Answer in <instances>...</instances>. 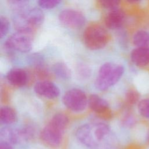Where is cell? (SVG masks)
<instances>
[{"label": "cell", "mask_w": 149, "mask_h": 149, "mask_svg": "<svg viewBox=\"0 0 149 149\" xmlns=\"http://www.w3.org/2000/svg\"><path fill=\"white\" fill-rule=\"evenodd\" d=\"M125 13L118 8L111 10L106 15L104 21L105 25L109 29H116L120 27L125 21Z\"/></svg>", "instance_id": "30bf717a"}, {"label": "cell", "mask_w": 149, "mask_h": 149, "mask_svg": "<svg viewBox=\"0 0 149 149\" xmlns=\"http://www.w3.org/2000/svg\"><path fill=\"white\" fill-rule=\"evenodd\" d=\"M133 42L136 48L149 49V32L146 30H139L133 37Z\"/></svg>", "instance_id": "5bb4252c"}, {"label": "cell", "mask_w": 149, "mask_h": 149, "mask_svg": "<svg viewBox=\"0 0 149 149\" xmlns=\"http://www.w3.org/2000/svg\"><path fill=\"white\" fill-rule=\"evenodd\" d=\"M110 136V128L104 123L85 124L80 126L76 132L78 140L93 149H98L105 144Z\"/></svg>", "instance_id": "6da1fadb"}, {"label": "cell", "mask_w": 149, "mask_h": 149, "mask_svg": "<svg viewBox=\"0 0 149 149\" xmlns=\"http://www.w3.org/2000/svg\"><path fill=\"white\" fill-rule=\"evenodd\" d=\"M35 92L45 98H55L59 94V88L53 83L48 81H41L37 82L34 87Z\"/></svg>", "instance_id": "9c48e42d"}, {"label": "cell", "mask_w": 149, "mask_h": 149, "mask_svg": "<svg viewBox=\"0 0 149 149\" xmlns=\"http://www.w3.org/2000/svg\"><path fill=\"white\" fill-rule=\"evenodd\" d=\"M5 45L10 50L27 52L31 49L32 40L30 33L17 31L6 40Z\"/></svg>", "instance_id": "52a82bcc"}, {"label": "cell", "mask_w": 149, "mask_h": 149, "mask_svg": "<svg viewBox=\"0 0 149 149\" xmlns=\"http://www.w3.org/2000/svg\"><path fill=\"white\" fill-rule=\"evenodd\" d=\"M9 23L8 19L3 16L0 17V37L2 38L8 31Z\"/></svg>", "instance_id": "ffe728a7"}, {"label": "cell", "mask_w": 149, "mask_h": 149, "mask_svg": "<svg viewBox=\"0 0 149 149\" xmlns=\"http://www.w3.org/2000/svg\"><path fill=\"white\" fill-rule=\"evenodd\" d=\"M44 18V13L40 9L26 7L15 11L13 23L18 31L30 33L42 24Z\"/></svg>", "instance_id": "3957f363"}, {"label": "cell", "mask_w": 149, "mask_h": 149, "mask_svg": "<svg viewBox=\"0 0 149 149\" xmlns=\"http://www.w3.org/2000/svg\"><path fill=\"white\" fill-rule=\"evenodd\" d=\"M63 104L70 110L80 112L84 110L88 103L85 93L78 88L69 90L63 96Z\"/></svg>", "instance_id": "8992f818"}, {"label": "cell", "mask_w": 149, "mask_h": 149, "mask_svg": "<svg viewBox=\"0 0 149 149\" xmlns=\"http://www.w3.org/2000/svg\"><path fill=\"white\" fill-rule=\"evenodd\" d=\"M124 72V68L119 64L107 62L100 68L95 81V86L100 90H106L116 84Z\"/></svg>", "instance_id": "277c9868"}, {"label": "cell", "mask_w": 149, "mask_h": 149, "mask_svg": "<svg viewBox=\"0 0 149 149\" xmlns=\"http://www.w3.org/2000/svg\"><path fill=\"white\" fill-rule=\"evenodd\" d=\"M98 2L102 8L111 10L118 8L119 3V1L116 0H101Z\"/></svg>", "instance_id": "d6986e66"}, {"label": "cell", "mask_w": 149, "mask_h": 149, "mask_svg": "<svg viewBox=\"0 0 149 149\" xmlns=\"http://www.w3.org/2000/svg\"><path fill=\"white\" fill-rule=\"evenodd\" d=\"M108 35L106 30L98 25L87 27L83 33V41L87 48L97 50L105 47L108 41Z\"/></svg>", "instance_id": "5b68a950"}, {"label": "cell", "mask_w": 149, "mask_h": 149, "mask_svg": "<svg viewBox=\"0 0 149 149\" xmlns=\"http://www.w3.org/2000/svg\"><path fill=\"white\" fill-rule=\"evenodd\" d=\"M16 114L15 111L9 107H3L0 111V120L1 123L10 125L16 120Z\"/></svg>", "instance_id": "9a60e30c"}, {"label": "cell", "mask_w": 149, "mask_h": 149, "mask_svg": "<svg viewBox=\"0 0 149 149\" xmlns=\"http://www.w3.org/2000/svg\"><path fill=\"white\" fill-rule=\"evenodd\" d=\"M39 6L42 8L51 9L56 6L59 3L60 1L58 0H40L38 2Z\"/></svg>", "instance_id": "44dd1931"}, {"label": "cell", "mask_w": 149, "mask_h": 149, "mask_svg": "<svg viewBox=\"0 0 149 149\" xmlns=\"http://www.w3.org/2000/svg\"><path fill=\"white\" fill-rule=\"evenodd\" d=\"M88 104L93 111L98 113H105L109 109L107 101L96 94H92L90 96Z\"/></svg>", "instance_id": "4fadbf2b"}, {"label": "cell", "mask_w": 149, "mask_h": 149, "mask_svg": "<svg viewBox=\"0 0 149 149\" xmlns=\"http://www.w3.org/2000/svg\"><path fill=\"white\" fill-rule=\"evenodd\" d=\"M0 149H13L12 145L5 143V142H2L1 141L0 143Z\"/></svg>", "instance_id": "7402d4cb"}, {"label": "cell", "mask_w": 149, "mask_h": 149, "mask_svg": "<svg viewBox=\"0 0 149 149\" xmlns=\"http://www.w3.org/2000/svg\"><path fill=\"white\" fill-rule=\"evenodd\" d=\"M52 70L59 78L68 79L70 77L71 72L68 67L62 62H57L52 66Z\"/></svg>", "instance_id": "2e32d148"}, {"label": "cell", "mask_w": 149, "mask_h": 149, "mask_svg": "<svg viewBox=\"0 0 149 149\" xmlns=\"http://www.w3.org/2000/svg\"><path fill=\"white\" fill-rule=\"evenodd\" d=\"M130 58L136 66H146L149 65V49L136 48L131 52Z\"/></svg>", "instance_id": "7c38bea8"}, {"label": "cell", "mask_w": 149, "mask_h": 149, "mask_svg": "<svg viewBox=\"0 0 149 149\" xmlns=\"http://www.w3.org/2000/svg\"><path fill=\"white\" fill-rule=\"evenodd\" d=\"M137 109L143 117L149 120V97L140 100L138 103Z\"/></svg>", "instance_id": "e0dca14e"}, {"label": "cell", "mask_w": 149, "mask_h": 149, "mask_svg": "<svg viewBox=\"0 0 149 149\" xmlns=\"http://www.w3.org/2000/svg\"><path fill=\"white\" fill-rule=\"evenodd\" d=\"M148 141L149 143V133H148Z\"/></svg>", "instance_id": "603a6c76"}, {"label": "cell", "mask_w": 149, "mask_h": 149, "mask_svg": "<svg viewBox=\"0 0 149 149\" xmlns=\"http://www.w3.org/2000/svg\"><path fill=\"white\" fill-rule=\"evenodd\" d=\"M140 95L136 91L134 90H130L128 91L126 95V98L127 101L130 104H134L136 102H139Z\"/></svg>", "instance_id": "ac0fdd59"}, {"label": "cell", "mask_w": 149, "mask_h": 149, "mask_svg": "<svg viewBox=\"0 0 149 149\" xmlns=\"http://www.w3.org/2000/svg\"><path fill=\"white\" fill-rule=\"evenodd\" d=\"M68 123L69 119L66 115L62 113L54 115L41 132L42 141L50 147H58L62 141L63 132Z\"/></svg>", "instance_id": "7a4b0ae2"}, {"label": "cell", "mask_w": 149, "mask_h": 149, "mask_svg": "<svg viewBox=\"0 0 149 149\" xmlns=\"http://www.w3.org/2000/svg\"><path fill=\"white\" fill-rule=\"evenodd\" d=\"M59 19L64 26L73 29L81 27L85 23V17L83 15L73 9H65L61 12Z\"/></svg>", "instance_id": "ba28073f"}, {"label": "cell", "mask_w": 149, "mask_h": 149, "mask_svg": "<svg viewBox=\"0 0 149 149\" xmlns=\"http://www.w3.org/2000/svg\"><path fill=\"white\" fill-rule=\"evenodd\" d=\"M6 78L10 83L17 86L24 85L28 79L26 71L19 68H15L9 70L7 73Z\"/></svg>", "instance_id": "8fae6325"}]
</instances>
